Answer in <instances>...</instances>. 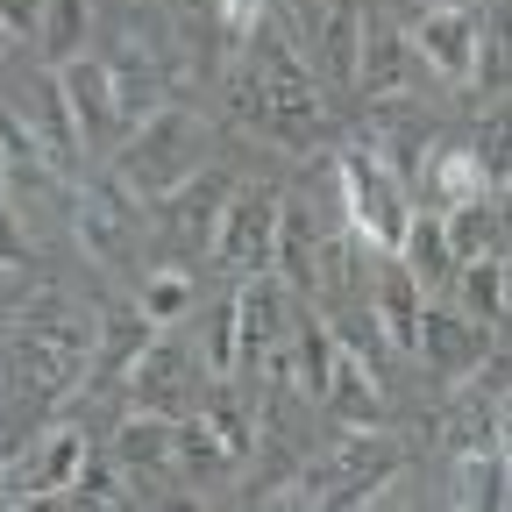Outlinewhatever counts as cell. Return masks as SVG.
<instances>
[{"mask_svg": "<svg viewBox=\"0 0 512 512\" xmlns=\"http://www.w3.org/2000/svg\"><path fill=\"white\" fill-rule=\"evenodd\" d=\"M363 8L356 0H313V29H306V50H313V72L335 79V86H356L363 72Z\"/></svg>", "mask_w": 512, "mask_h": 512, "instance_id": "cell-13", "label": "cell"}, {"mask_svg": "<svg viewBox=\"0 0 512 512\" xmlns=\"http://www.w3.org/2000/svg\"><path fill=\"white\" fill-rule=\"evenodd\" d=\"M8 335H15V313H8V306H0V349H8Z\"/></svg>", "mask_w": 512, "mask_h": 512, "instance_id": "cell-34", "label": "cell"}, {"mask_svg": "<svg viewBox=\"0 0 512 512\" xmlns=\"http://www.w3.org/2000/svg\"><path fill=\"white\" fill-rule=\"evenodd\" d=\"M470 150H477V164L491 171V185L512 171V114H498V121H484L477 136H470Z\"/></svg>", "mask_w": 512, "mask_h": 512, "instance_id": "cell-28", "label": "cell"}, {"mask_svg": "<svg viewBox=\"0 0 512 512\" xmlns=\"http://www.w3.org/2000/svg\"><path fill=\"white\" fill-rule=\"evenodd\" d=\"M228 200H235V185H228L214 164H200L192 178H178V185L164 192V228H171V242L192 249V256H214V235H221Z\"/></svg>", "mask_w": 512, "mask_h": 512, "instance_id": "cell-11", "label": "cell"}, {"mask_svg": "<svg viewBox=\"0 0 512 512\" xmlns=\"http://www.w3.org/2000/svg\"><path fill=\"white\" fill-rule=\"evenodd\" d=\"M235 377L242 370H264V356L292 335V285L278 278V271H249V278H235Z\"/></svg>", "mask_w": 512, "mask_h": 512, "instance_id": "cell-7", "label": "cell"}, {"mask_svg": "<svg viewBox=\"0 0 512 512\" xmlns=\"http://www.w3.org/2000/svg\"><path fill=\"white\" fill-rule=\"evenodd\" d=\"M22 121L43 136L50 164H64V157H79V150H86L79 114H72V100H64V79H57V72H29V79H22Z\"/></svg>", "mask_w": 512, "mask_h": 512, "instance_id": "cell-14", "label": "cell"}, {"mask_svg": "<svg viewBox=\"0 0 512 512\" xmlns=\"http://www.w3.org/2000/svg\"><path fill=\"white\" fill-rule=\"evenodd\" d=\"M43 15H50V0H0V29H8V43H36Z\"/></svg>", "mask_w": 512, "mask_h": 512, "instance_id": "cell-30", "label": "cell"}, {"mask_svg": "<svg viewBox=\"0 0 512 512\" xmlns=\"http://www.w3.org/2000/svg\"><path fill=\"white\" fill-rule=\"evenodd\" d=\"M328 413L342 420V427H384V377H377V363H363V356H349L342 342H335V377H328Z\"/></svg>", "mask_w": 512, "mask_h": 512, "instance_id": "cell-16", "label": "cell"}, {"mask_svg": "<svg viewBox=\"0 0 512 512\" xmlns=\"http://www.w3.org/2000/svg\"><path fill=\"white\" fill-rule=\"evenodd\" d=\"M200 171V121L185 107H150L136 128H128V150L114 164V178L136 192V200H164L178 178Z\"/></svg>", "mask_w": 512, "mask_h": 512, "instance_id": "cell-3", "label": "cell"}, {"mask_svg": "<svg viewBox=\"0 0 512 512\" xmlns=\"http://www.w3.org/2000/svg\"><path fill=\"white\" fill-rule=\"evenodd\" d=\"M413 356L434 370V377H470L484 356H491V320H477L470 306H420V335H413Z\"/></svg>", "mask_w": 512, "mask_h": 512, "instance_id": "cell-10", "label": "cell"}, {"mask_svg": "<svg viewBox=\"0 0 512 512\" xmlns=\"http://www.w3.org/2000/svg\"><path fill=\"white\" fill-rule=\"evenodd\" d=\"M320 242H328V228H320V207H313V200H278V256H271V271H278L292 292H313Z\"/></svg>", "mask_w": 512, "mask_h": 512, "instance_id": "cell-15", "label": "cell"}, {"mask_svg": "<svg viewBox=\"0 0 512 512\" xmlns=\"http://www.w3.org/2000/svg\"><path fill=\"white\" fill-rule=\"evenodd\" d=\"M406 43H413V57L427 64L434 79H448V86H477V57H484V15H477V8L434 0V8L413 15Z\"/></svg>", "mask_w": 512, "mask_h": 512, "instance_id": "cell-4", "label": "cell"}, {"mask_svg": "<svg viewBox=\"0 0 512 512\" xmlns=\"http://www.w3.org/2000/svg\"><path fill=\"white\" fill-rule=\"evenodd\" d=\"M335 185H342V221L377 249V256H399L420 200H413V185L384 164L377 150H335Z\"/></svg>", "mask_w": 512, "mask_h": 512, "instance_id": "cell-2", "label": "cell"}, {"mask_svg": "<svg viewBox=\"0 0 512 512\" xmlns=\"http://www.w3.org/2000/svg\"><path fill=\"white\" fill-rule=\"evenodd\" d=\"M57 79H64V100H72V114H79L86 150L107 143V136H121V128H136L121 64H107V57H93V50H72V57H57Z\"/></svg>", "mask_w": 512, "mask_h": 512, "instance_id": "cell-6", "label": "cell"}, {"mask_svg": "<svg viewBox=\"0 0 512 512\" xmlns=\"http://www.w3.org/2000/svg\"><path fill=\"white\" fill-rule=\"evenodd\" d=\"M43 43H50L57 57L86 50V0H50V15H43Z\"/></svg>", "mask_w": 512, "mask_h": 512, "instance_id": "cell-27", "label": "cell"}, {"mask_svg": "<svg viewBox=\"0 0 512 512\" xmlns=\"http://www.w3.org/2000/svg\"><path fill=\"white\" fill-rule=\"evenodd\" d=\"M441 235H448V249H456V264H491V256L512 249V242H505V221H498V207H491V192H484V200H470V207H448V214H441Z\"/></svg>", "mask_w": 512, "mask_h": 512, "instance_id": "cell-20", "label": "cell"}, {"mask_svg": "<svg viewBox=\"0 0 512 512\" xmlns=\"http://www.w3.org/2000/svg\"><path fill=\"white\" fill-rule=\"evenodd\" d=\"M192 299H200V292H192V278H185V271H150V278H143V292H136V306L157 320V328H164V320L178 328V320L192 313Z\"/></svg>", "mask_w": 512, "mask_h": 512, "instance_id": "cell-26", "label": "cell"}, {"mask_svg": "<svg viewBox=\"0 0 512 512\" xmlns=\"http://www.w3.org/2000/svg\"><path fill=\"white\" fill-rule=\"evenodd\" d=\"M470 384H477L484 399H498V406H505V399H512V356H498V349H491V356L470 370Z\"/></svg>", "mask_w": 512, "mask_h": 512, "instance_id": "cell-31", "label": "cell"}, {"mask_svg": "<svg viewBox=\"0 0 512 512\" xmlns=\"http://www.w3.org/2000/svg\"><path fill=\"white\" fill-rule=\"evenodd\" d=\"M64 505H128V470H121V456H100V448H86L79 477L64 484Z\"/></svg>", "mask_w": 512, "mask_h": 512, "instance_id": "cell-25", "label": "cell"}, {"mask_svg": "<svg viewBox=\"0 0 512 512\" xmlns=\"http://www.w3.org/2000/svg\"><path fill=\"white\" fill-rule=\"evenodd\" d=\"M491 207H498V221H505V242H512V171L491 185Z\"/></svg>", "mask_w": 512, "mask_h": 512, "instance_id": "cell-33", "label": "cell"}, {"mask_svg": "<svg viewBox=\"0 0 512 512\" xmlns=\"http://www.w3.org/2000/svg\"><path fill=\"white\" fill-rule=\"evenodd\" d=\"M434 441L448 448V456H470V448H498V399H484L477 384H463V392L448 399V413L434 420Z\"/></svg>", "mask_w": 512, "mask_h": 512, "instance_id": "cell-19", "label": "cell"}, {"mask_svg": "<svg viewBox=\"0 0 512 512\" xmlns=\"http://www.w3.org/2000/svg\"><path fill=\"white\" fill-rule=\"evenodd\" d=\"M72 228H79V249L93 256V264H128L143 242V214H136V192H128L121 178L114 185H86L72 192Z\"/></svg>", "mask_w": 512, "mask_h": 512, "instance_id": "cell-8", "label": "cell"}, {"mask_svg": "<svg viewBox=\"0 0 512 512\" xmlns=\"http://www.w3.org/2000/svg\"><path fill=\"white\" fill-rule=\"evenodd\" d=\"M0 200H8V157H0Z\"/></svg>", "mask_w": 512, "mask_h": 512, "instance_id": "cell-35", "label": "cell"}, {"mask_svg": "<svg viewBox=\"0 0 512 512\" xmlns=\"http://www.w3.org/2000/svg\"><path fill=\"white\" fill-rule=\"evenodd\" d=\"M448 498H456V505H512V477L498 463V448L448 456Z\"/></svg>", "mask_w": 512, "mask_h": 512, "instance_id": "cell-22", "label": "cell"}, {"mask_svg": "<svg viewBox=\"0 0 512 512\" xmlns=\"http://www.w3.org/2000/svg\"><path fill=\"white\" fill-rule=\"evenodd\" d=\"M491 192V171L477 164V150L470 143H427V157H420V171H413V200L427 207V214H448V207H470V200H484Z\"/></svg>", "mask_w": 512, "mask_h": 512, "instance_id": "cell-12", "label": "cell"}, {"mask_svg": "<svg viewBox=\"0 0 512 512\" xmlns=\"http://www.w3.org/2000/svg\"><path fill=\"white\" fill-rule=\"evenodd\" d=\"M214 256H221V271L249 278V271H271V256H278V192L271 185H242L228 214H221V235H214Z\"/></svg>", "mask_w": 512, "mask_h": 512, "instance_id": "cell-9", "label": "cell"}, {"mask_svg": "<svg viewBox=\"0 0 512 512\" xmlns=\"http://www.w3.org/2000/svg\"><path fill=\"white\" fill-rule=\"evenodd\" d=\"M200 356H192L178 335H150L143 342V356L121 370V399H128V413H164V420H178V413H192V392H200Z\"/></svg>", "mask_w": 512, "mask_h": 512, "instance_id": "cell-5", "label": "cell"}, {"mask_svg": "<svg viewBox=\"0 0 512 512\" xmlns=\"http://www.w3.org/2000/svg\"><path fill=\"white\" fill-rule=\"evenodd\" d=\"M22 271H29V235H22L15 207L0 200V285H8V278H22Z\"/></svg>", "mask_w": 512, "mask_h": 512, "instance_id": "cell-29", "label": "cell"}, {"mask_svg": "<svg viewBox=\"0 0 512 512\" xmlns=\"http://www.w3.org/2000/svg\"><path fill=\"white\" fill-rule=\"evenodd\" d=\"M420 306H427L420 278L399 264V256H384V264H377V278H370V313L384 320V335H392V349H399V356H413V335H420Z\"/></svg>", "mask_w": 512, "mask_h": 512, "instance_id": "cell-17", "label": "cell"}, {"mask_svg": "<svg viewBox=\"0 0 512 512\" xmlns=\"http://www.w3.org/2000/svg\"><path fill=\"white\" fill-rule=\"evenodd\" d=\"M498 320H505V328H512V249L498 256Z\"/></svg>", "mask_w": 512, "mask_h": 512, "instance_id": "cell-32", "label": "cell"}, {"mask_svg": "<svg viewBox=\"0 0 512 512\" xmlns=\"http://www.w3.org/2000/svg\"><path fill=\"white\" fill-rule=\"evenodd\" d=\"M399 484V448L377 427H342L328 456L292 470V505H377Z\"/></svg>", "mask_w": 512, "mask_h": 512, "instance_id": "cell-1", "label": "cell"}, {"mask_svg": "<svg viewBox=\"0 0 512 512\" xmlns=\"http://www.w3.org/2000/svg\"><path fill=\"white\" fill-rule=\"evenodd\" d=\"M235 463L221 456V441H214V427L200 420V413H178V477L185 484H214V477H228Z\"/></svg>", "mask_w": 512, "mask_h": 512, "instance_id": "cell-24", "label": "cell"}, {"mask_svg": "<svg viewBox=\"0 0 512 512\" xmlns=\"http://www.w3.org/2000/svg\"><path fill=\"white\" fill-rule=\"evenodd\" d=\"M150 335H157V320H150L143 306H136V313H107V320H100V335H93V377H100V384H107V377L121 384V370L143 356Z\"/></svg>", "mask_w": 512, "mask_h": 512, "instance_id": "cell-21", "label": "cell"}, {"mask_svg": "<svg viewBox=\"0 0 512 512\" xmlns=\"http://www.w3.org/2000/svg\"><path fill=\"white\" fill-rule=\"evenodd\" d=\"M200 420L214 427V441H221V456H228L235 470H242V463L256 456V448H264V434H256V413H249V406H242L235 392H214V399L200 406Z\"/></svg>", "mask_w": 512, "mask_h": 512, "instance_id": "cell-23", "label": "cell"}, {"mask_svg": "<svg viewBox=\"0 0 512 512\" xmlns=\"http://www.w3.org/2000/svg\"><path fill=\"white\" fill-rule=\"evenodd\" d=\"M0 50H8V29H0Z\"/></svg>", "mask_w": 512, "mask_h": 512, "instance_id": "cell-36", "label": "cell"}, {"mask_svg": "<svg viewBox=\"0 0 512 512\" xmlns=\"http://www.w3.org/2000/svg\"><path fill=\"white\" fill-rule=\"evenodd\" d=\"M399 264L420 278V292H456V278H463V264H456V249H448V235H441V214H413V228H406V242H399Z\"/></svg>", "mask_w": 512, "mask_h": 512, "instance_id": "cell-18", "label": "cell"}]
</instances>
